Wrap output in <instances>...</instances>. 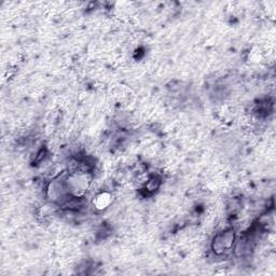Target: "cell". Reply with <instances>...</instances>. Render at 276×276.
<instances>
[{
	"label": "cell",
	"instance_id": "cell-1",
	"mask_svg": "<svg viewBox=\"0 0 276 276\" xmlns=\"http://www.w3.org/2000/svg\"><path fill=\"white\" fill-rule=\"evenodd\" d=\"M234 243V231L228 230L222 232L215 237L213 242V248L216 253H224L228 249H230Z\"/></svg>",
	"mask_w": 276,
	"mask_h": 276
},
{
	"label": "cell",
	"instance_id": "cell-2",
	"mask_svg": "<svg viewBox=\"0 0 276 276\" xmlns=\"http://www.w3.org/2000/svg\"><path fill=\"white\" fill-rule=\"evenodd\" d=\"M111 202V195L108 192H102L96 195V198L94 199V205L96 206L98 209H105Z\"/></svg>",
	"mask_w": 276,
	"mask_h": 276
}]
</instances>
